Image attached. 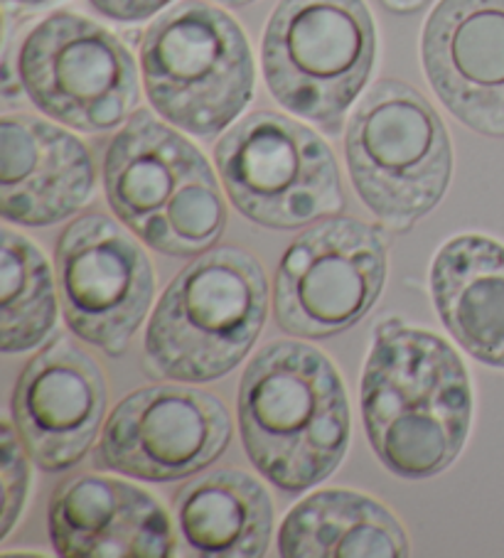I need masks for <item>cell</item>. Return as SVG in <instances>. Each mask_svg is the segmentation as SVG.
Returning a JSON list of instances; mask_svg holds the SVG:
<instances>
[{
    "mask_svg": "<svg viewBox=\"0 0 504 558\" xmlns=\"http://www.w3.org/2000/svg\"><path fill=\"white\" fill-rule=\"evenodd\" d=\"M84 143L33 113L0 121V211L21 227H50L80 211L94 190Z\"/></svg>",
    "mask_w": 504,
    "mask_h": 558,
    "instance_id": "obj_15",
    "label": "cell"
},
{
    "mask_svg": "<svg viewBox=\"0 0 504 558\" xmlns=\"http://www.w3.org/2000/svg\"><path fill=\"white\" fill-rule=\"evenodd\" d=\"M176 526L192 554L261 558L274 536V502L244 470L219 468L192 480L172 499Z\"/></svg>",
    "mask_w": 504,
    "mask_h": 558,
    "instance_id": "obj_18",
    "label": "cell"
},
{
    "mask_svg": "<svg viewBox=\"0 0 504 558\" xmlns=\"http://www.w3.org/2000/svg\"><path fill=\"white\" fill-rule=\"evenodd\" d=\"M50 538L67 558H170L176 526L151 493L104 475L64 480L50 499Z\"/></svg>",
    "mask_w": 504,
    "mask_h": 558,
    "instance_id": "obj_14",
    "label": "cell"
},
{
    "mask_svg": "<svg viewBox=\"0 0 504 558\" xmlns=\"http://www.w3.org/2000/svg\"><path fill=\"white\" fill-rule=\"evenodd\" d=\"M17 84L67 129L111 131L139 111V66L119 35L60 11L37 23L17 54Z\"/></svg>",
    "mask_w": 504,
    "mask_h": 558,
    "instance_id": "obj_8",
    "label": "cell"
},
{
    "mask_svg": "<svg viewBox=\"0 0 504 558\" xmlns=\"http://www.w3.org/2000/svg\"><path fill=\"white\" fill-rule=\"evenodd\" d=\"M178 131L139 109L109 143L104 158L106 199L133 234H141L207 166L195 143Z\"/></svg>",
    "mask_w": 504,
    "mask_h": 558,
    "instance_id": "obj_16",
    "label": "cell"
},
{
    "mask_svg": "<svg viewBox=\"0 0 504 558\" xmlns=\"http://www.w3.org/2000/svg\"><path fill=\"white\" fill-rule=\"evenodd\" d=\"M386 281V242L352 217L317 221L290 242L276 271V323L300 340H329L362 323Z\"/></svg>",
    "mask_w": 504,
    "mask_h": 558,
    "instance_id": "obj_9",
    "label": "cell"
},
{
    "mask_svg": "<svg viewBox=\"0 0 504 558\" xmlns=\"http://www.w3.org/2000/svg\"><path fill=\"white\" fill-rule=\"evenodd\" d=\"M286 558H406L409 536L389 509L350 489H323L286 514L278 529Z\"/></svg>",
    "mask_w": 504,
    "mask_h": 558,
    "instance_id": "obj_19",
    "label": "cell"
},
{
    "mask_svg": "<svg viewBox=\"0 0 504 558\" xmlns=\"http://www.w3.org/2000/svg\"><path fill=\"white\" fill-rule=\"evenodd\" d=\"M227 227V205L221 197L215 170L207 162L170 205L139 234L145 246L165 256H200L215 248Z\"/></svg>",
    "mask_w": 504,
    "mask_h": 558,
    "instance_id": "obj_21",
    "label": "cell"
},
{
    "mask_svg": "<svg viewBox=\"0 0 504 558\" xmlns=\"http://www.w3.org/2000/svg\"><path fill=\"white\" fill-rule=\"evenodd\" d=\"M362 418L376 458L404 480H429L458 460L472 423L460 354L421 327L380 325L362 374Z\"/></svg>",
    "mask_w": 504,
    "mask_h": 558,
    "instance_id": "obj_1",
    "label": "cell"
},
{
    "mask_svg": "<svg viewBox=\"0 0 504 558\" xmlns=\"http://www.w3.org/2000/svg\"><path fill=\"white\" fill-rule=\"evenodd\" d=\"M145 96L158 117L197 138H215L254 99V57L241 25L207 0H180L141 43Z\"/></svg>",
    "mask_w": 504,
    "mask_h": 558,
    "instance_id": "obj_4",
    "label": "cell"
},
{
    "mask_svg": "<svg viewBox=\"0 0 504 558\" xmlns=\"http://www.w3.org/2000/svg\"><path fill=\"white\" fill-rule=\"evenodd\" d=\"M431 298L460 348L504 369V246L480 234L451 239L431 266Z\"/></svg>",
    "mask_w": 504,
    "mask_h": 558,
    "instance_id": "obj_17",
    "label": "cell"
},
{
    "mask_svg": "<svg viewBox=\"0 0 504 558\" xmlns=\"http://www.w3.org/2000/svg\"><path fill=\"white\" fill-rule=\"evenodd\" d=\"M5 3H13V5H21V8H45L55 3V0H5Z\"/></svg>",
    "mask_w": 504,
    "mask_h": 558,
    "instance_id": "obj_24",
    "label": "cell"
},
{
    "mask_svg": "<svg viewBox=\"0 0 504 558\" xmlns=\"http://www.w3.org/2000/svg\"><path fill=\"white\" fill-rule=\"evenodd\" d=\"M239 430L261 475L298 495L335 473L350 446L340 372L305 342L276 340L249 362L239 387Z\"/></svg>",
    "mask_w": 504,
    "mask_h": 558,
    "instance_id": "obj_2",
    "label": "cell"
},
{
    "mask_svg": "<svg viewBox=\"0 0 504 558\" xmlns=\"http://www.w3.org/2000/svg\"><path fill=\"white\" fill-rule=\"evenodd\" d=\"M99 15L116 23H143L158 17L172 0H89Z\"/></svg>",
    "mask_w": 504,
    "mask_h": 558,
    "instance_id": "obj_23",
    "label": "cell"
},
{
    "mask_svg": "<svg viewBox=\"0 0 504 558\" xmlns=\"http://www.w3.org/2000/svg\"><path fill=\"white\" fill-rule=\"evenodd\" d=\"M235 423L207 391L153 384L125 397L106 421L96 465L143 483H176L225 456Z\"/></svg>",
    "mask_w": 504,
    "mask_h": 558,
    "instance_id": "obj_11",
    "label": "cell"
},
{
    "mask_svg": "<svg viewBox=\"0 0 504 558\" xmlns=\"http://www.w3.org/2000/svg\"><path fill=\"white\" fill-rule=\"evenodd\" d=\"M21 436L13 428L3 426V532L0 538H8L15 529V522L23 514L27 487H31V465H27V450L23 453Z\"/></svg>",
    "mask_w": 504,
    "mask_h": 558,
    "instance_id": "obj_22",
    "label": "cell"
},
{
    "mask_svg": "<svg viewBox=\"0 0 504 558\" xmlns=\"http://www.w3.org/2000/svg\"><path fill=\"white\" fill-rule=\"evenodd\" d=\"M345 158L364 207L394 232H409L441 205L453 146L431 101L399 80L376 82L357 104Z\"/></svg>",
    "mask_w": 504,
    "mask_h": 558,
    "instance_id": "obj_5",
    "label": "cell"
},
{
    "mask_svg": "<svg viewBox=\"0 0 504 558\" xmlns=\"http://www.w3.org/2000/svg\"><path fill=\"white\" fill-rule=\"evenodd\" d=\"M221 185L241 215L266 229H300L345 207L340 168L313 129L271 109L239 119L219 138Z\"/></svg>",
    "mask_w": 504,
    "mask_h": 558,
    "instance_id": "obj_7",
    "label": "cell"
},
{
    "mask_svg": "<svg viewBox=\"0 0 504 558\" xmlns=\"http://www.w3.org/2000/svg\"><path fill=\"white\" fill-rule=\"evenodd\" d=\"M421 57L435 96L463 126L504 138V0H439Z\"/></svg>",
    "mask_w": 504,
    "mask_h": 558,
    "instance_id": "obj_13",
    "label": "cell"
},
{
    "mask_svg": "<svg viewBox=\"0 0 504 558\" xmlns=\"http://www.w3.org/2000/svg\"><path fill=\"white\" fill-rule=\"evenodd\" d=\"M57 288L76 338L119 357L139 332L155 295L148 254L119 221L92 211L57 239Z\"/></svg>",
    "mask_w": 504,
    "mask_h": 558,
    "instance_id": "obj_10",
    "label": "cell"
},
{
    "mask_svg": "<svg viewBox=\"0 0 504 558\" xmlns=\"http://www.w3.org/2000/svg\"><path fill=\"white\" fill-rule=\"evenodd\" d=\"M266 315L268 281L256 258L237 246L209 248L163 291L143 367L163 381H217L249 357Z\"/></svg>",
    "mask_w": 504,
    "mask_h": 558,
    "instance_id": "obj_3",
    "label": "cell"
},
{
    "mask_svg": "<svg viewBox=\"0 0 504 558\" xmlns=\"http://www.w3.org/2000/svg\"><path fill=\"white\" fill-rule=\"evenodd\" d=\"M374 60L376 27L364 0H280L261 45L271 96L329 136L340 133Z\"/></svg>",
    "mask_w": 504,
    "mask_h": 558,
    "instance_id": "obj_6",
    "label": "cell"
},
{
    "mask_svg": "<svg viewBox=\"0 0 504 558\" xmlns=\"http://www.w3.org/2000/svg\"><path fill=\"white\" fill-rule=\"evenodd\" d=\"M109 389L99 364L70 338H55L25 364L13 391V421L45 473L80 465L99 436Z\"/></svg>",
    "mask_w": 504,
    "mask_h": 558,
    "instance_id": "obj_12",
    "label": "cell"
},
{
    "mask_svg": "<svg viewBox=\"0 0 504 558\" xmlns=\"http://www.w3.org/2000/svg\"><path fill=\"white\" fill-rule=\"evenodd\" d=\"M212 3L227 5V8H247L251 3H256V0H212Z\"/></svg>",
    "mask_w": 504,
    "mask_h": 558,
    "instance_id": "obj_25",
    "label": "cell"
},
{
    "mask_svg": "<svg viewBox=\"0 0 504 558\" xmlns=\"http://www.w3.org/2000/svg\"><path fill=\"white\" fill-rule=\"evenodd\" d=\"M0 344L5 354L40 348L57 323L52 268L31 239L3 229Z\"/></svg>",
    "mask_w": 504,
    "mask_h": 558,
    "instance_id": "obj_20",
    "label": "cell"
}]
</instances>
